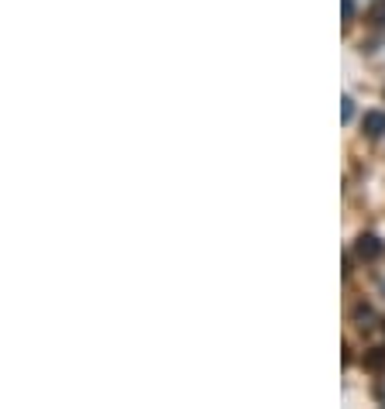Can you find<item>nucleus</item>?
Masks as SVG:
<instances>
[{
    "label": "nucleus",
    "instance_id": "39448f33",
    "mask_svg": "<svg viewBox=\"0 0 385 409\" xmlns=\"http://www.w3.org/2000/svg\"><path fill=\"white\" fill-rule=\"evenodd\" d=\"M368 17H372L375 24H385V0H375V3L368 7Z\"/></svg>",
    "mask_w": 385,
    "mask_h": 409
},
{
    "label": "nucleus",
    "instance_id": "20e7f679",
    "mask_svg": "<svg viewBox=\"0 0 385 409\" xmlns=\"http://www.w3.org/2000/svg\"><path fill=\"white\" fill-rule=\"evenodd\" d=\"M354 320H358V327H372V320H375V313H372V306H354Z\"/></svg>",
    "mask_w": 385,
    "mask_h": 409
},
{
    "label": "nucleus",
    "instance_id": "f257e3e1",
    "mask_svg": "<svg viewBox=\"0 0 385 409\" xmlns=\"http://www.w3.org/2000/svg\"><path fill=\"white\" fill-rule=\"evenodd\" d=\"M358 258H365V261H375V258H382V251H385V245L375 238V234H361L358 238Z\"/></svg>",
    "mask_w": 385,
    "mask_h": 409
},
{
    "label": "nucleus",
    "instance_id": "6e6552de",
    "mask_svg": "<svg viewBox=\"0 0 385 409\" xmlns=\"http://www.w3.org/2000/svg\"><path fill=\"white\" fill-rule=\"evenodd\" d=\"M375 399L385 406V378H379V385H375Z\"/></svg>",
    "mask_w": 385,
    "mask_h": 409
},
{
    "label": "nucleus",
    "instance_id": "f03ea898",
    "mask_svg": "<svg viewBox=\"0 0 385 409\" xmlns=\"http://www.w3.org/2000/svg\"><path fill=\"white\" fill-rule=\"evenodd\" d=\"M361 127H365V134H368V138H382L385 134V114L382 110H368V114H365V121H361Z\"/></svg>",
    "mask_w": 385,
    "mask_h": 409
},
{
    "label": "nucleus",
    "instance_id": "7ed1b4c3",
    "mask_svg": "<svg viewBox=\"0 0 385 409\" xmlns=\"http://www.w3.org/2000/svg\"><path fill=\"white\" fill-rule=\"evenodd\" d=\"M365 368L368 371H382L385 368V347H372L365 354Z\"/></svg>",
    "mask_w": 385,
    "mask_h": 409
},
{
    "label": "nucleus",
    "instance_id": "0eeeda50",
    "mask_svg": "<svg viewBox=\"0 0 385 409\" xmlns=\"http://www.w3.org/2000/svg\"><path fill=\"white\" fill-rule=\"evenodd\" d=\"M341 10H344V24L354 21V0H341Z\"/></svg>",
    "mask_w": 385,
    "mask_h": 409
},
{
    "label": "nucleus",
    "instance_id": "423d86ee",
    "mask_svg": "<svg viewBox=\"0 0 385 409\" xmlns=\"http://www.w3.org/2000/svg\"><path fill=\"white\" fill-rule=\"evenodd\" d=\"M341 117H344V124L354 117V100H351V96H344L341 100Z\"/></svg>",
    "mask_w": 385,
    "mask_h": 409
}]
</instances>
